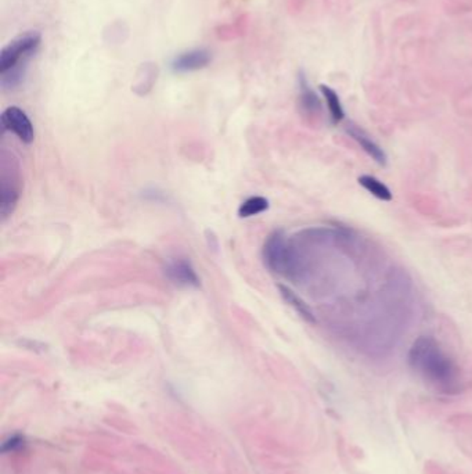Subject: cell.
Returning a JSON list of instances; mask_svg holds the SVG:
<instances>
[{
    "label": "cell",
    "instance_id": "obj_14",
    "mask_svg": "<svg viewBox=\"0 0 472 474\" xmlns=\"http://www.w3.org/2000/svg\"><path fill=\"white\" fill-rule=\"evenodd\" d=\"M25 444V438L24 435L15 433L10 437H7L3 444H1V452L3 454H8V452H14V451H18L20 448H22Z\"/></svg>",
    "mask_w": 472,
    "mask_h": 474
},
{
    "label": "cell",
    "instance_id": "obj_5",
    "mask_svg": "<svg viewBox=\"0 0 472 474\" xmlns=\"http://www.w3.org/2000/svg\"><path fill=\"white\" fill-rule=\"evenodd\" d=\"M345 132L360 146V148L372 158L377 162L378 165L385 167L388 157L386 153L383 151V148L378 144L363 128H360L359 125H356L355 122L349 121L345 125Z\"/></svg>",
    "mask_w": 472,
    "mask_h": 474
},
{
    "label": "cell",
    "instance_id": "obj_6",
    "mask_svg": "<svg viewBox=\"0 0 472 474\" xmlns=\"http://www.w3.org/2000/svg\"><path fill=\"white\" fill-rule=\"evenodd\" d=\"M211 53L205 49H192L181 53L172 61V70L176 72H192L205 68L211 63Z\"/></svg>",
    "mask_w": 472,
    "mask_h": 474
},
{
    "label": "cell",
    "instance_id": "obj_4",
    "mask_svg": "<svg viewBox=\"0 0 472 474\" xmlns=\"http://www.w3.org/2000/svg\"><path fill=\"white\" fill-rule=\"evenodd\" d=\"M1 124L6 131L13 132L22 143H31L35 138V131L31 120L18 107H8L1 114Z\"/></svg>",
    "mask_w": 472,
    "mask_h": 474
},
{
    "label": "cell",
    "instance_id": "obj_12",
    "mask_svg": "<svg viewBox=\"0 0 472 474\" xmlns=\"http://www.w3.org/2000/svg\"><path fill=\"white\" fill-rule=\"evenodd\" d=\"M358 182H359V185L363 189L367 190L372 196H374L378 200H381V201H392V198H393L392 191L383 182H381L379 179H377L376 177L362 175V177H359Z\"/></svg>",
    "mask_w": 472,
    "mask_h": 474
},
{
    "label": "cell",
    "instance_id": "obj_13",
    "mask_svg": "<svg viewBox=\"0 0 472 474\" xmlns=\"http://www.w3.org/2000/svg\"><path fill=\"white\" fill-rule=\"evenodd\" d=\"M268 208H269V201L265 197H262V196H254V197H249L248 200H245L240 205L238 215L241 218H249V217L262 214Z\"/></svg>",
    "mask_w": 472,
    "mask_h": 474
},
{
    "label": "cell",
    "instance_id": "obj_8",
    "mask_svg": "<svg viewBox=\"0 0 472 474\" xmlns=\"http://www.w3.org/2000/svg\"><path fill=\"white\" fill-rule=\"evenodd\" d=\"M168 278L179 286H189V287H198L199 279L191 267V264L185 260H178L171 262L165 269Z\"/></svg>",
    "mask_w": 472,
    "mask_h": 474
},
{
    "label": "cell",
    "instance_id": "obj_9",
    "mask_svg": "<svg viewBox=\"0 0 472 474\" xmlns=\"http://www.w3.org/2000/svg\"><path fill=\"white\" fill-rule=\"evenodd\" d=\"M18 182L14 181V178L11 177H7L3 171V175H1V190H0V212L3 215V218L8 217L14 208H15V204L18 201Z\"/></svg>",
    "mask_w": 472,
    "mask_h": 474
},
{
    "label": "cell",
    "instance_id": "obj_10",
    "mask_svg": "<svg viewBox=\"0 0 472 474\" xmlns=\"http://www.w3.org/2000/svg\"><path fill=\"white\" fill-rule=\"evenodd\" d=\"M279 288H280V294H282L284 301L289 307H292L302 319H305L309 324H316V316H315L313 311L309 308V305L299 295H296L291 288H288L285 286L280 285Z\"/></svg>",
    "mask_w": 472,
    "mask_h": 474
},
{
    "label": "cell",
    "instance_id": "obj_7",
    "mask_svg": "<svg viewBox=\"0 0 472 474\" xmlns=\"http://www.w3.org/2000/svg\"><path fill=\"white\" fill-rule=\"evenodd\" d=\"M298 82H299V107L302 113L312 118L319 117L323 110L320 97L312 89L303 74H299Z\"/></svg>",
    "mask_w": 472,
    "mask_h": 474
},
{
    "label": "cell",
    "instance_id": "obj_11",
    "mask_svg": "<svg viewBox=\"0 0 472 474\" xmlns=\"http://www.w3.org/2000/svg\"><path fill=\"white\" fill-rule=\"evenodd\" d=\"M320 92L326 100L332 124L336 125V124L342 122L345 120V111H343V107H342V103H341V98H339L338 94L327 85H320Z\"/></svg>",
    "mask_w": 472,
    "mask_h": 474
},
{
    "label": "cell",
    "instance_id": "obj_2",
    "mask_svg": "<svg viewBox=\"0 0 472 474\" xmlns=\"http://www.w3.org/2000/svg\"><path fill=\"white\" fill-rule=\"evenodd\" d=\"M263 260L270 271L289 279H296L302 269L301 261L283 232H275L263 245Z\"/></svg>",
    "mask_w": 472,
    "mask_h": 474
},
{
    "label": "cell",
    "instance_id": "obj_1",
    "mask_svg": "<svg viewBox=\"0 0 472 474\" xmlns=\"http://www.w3.org/2000/svg\"><path fill=\"white\" fill-rule=\"evenodd\" d=\"M407 362L410 369L439 394L457 395L464 390L461 368L431 335L416 338L409 350Z\"/></svg>",
    "mask_w": 472,
    "mask_h": 474
},
{
    "label": "cell",
    "instance_id": "obj_3",
    "mask_svg": "<svg viewBox=\"0 0 472 474\" xmlns=\"http://www.w3.org/2000/svg\"><path fill=\"white\" fill-rule=\"evenodd\" d=\"M38 32H27L13 39L0 53V75L13 70H25L28 60L41 45Z\"/></svg>",
    "mask_w": 472,
    "mask_h": 474
}]
</instances>
